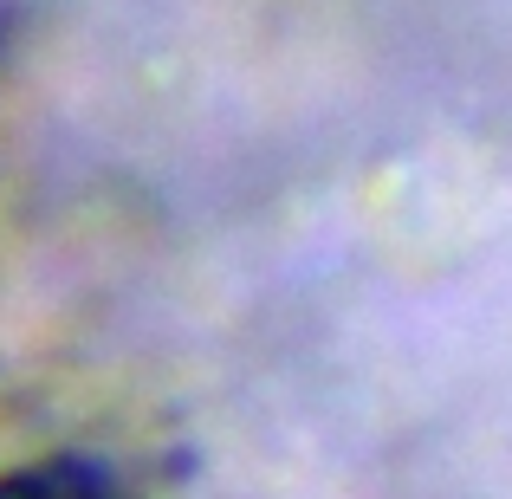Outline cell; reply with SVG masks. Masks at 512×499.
<instances>
[{
	"label": "cell",
	"mask_w": 512,
	"mask_h": 499,
	"mask_svg": "<svg viewBox=\"0 0 512 499\" xmlns=\"http://www.w3.org/2000/svg\"><path fill=\"white\" fill-rule=\"evenodd\" d=\"M0 499H104V487H98L91 467L59 461V467H26V474H7V480H0Z\"/></svg>",
	"instance_id": "1"
}]
</instances>
